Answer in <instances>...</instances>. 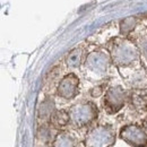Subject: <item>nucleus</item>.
Returning <instances> with one entry per match:
<instances>
[{
	"instance_id": "nucleus-8",
	"label": "nucleus",
	"mask_w": 147,
	"mask_h": 147,
	"mask_svg": "<svg viewBox=\"0 0 147 147\" xmlns=\"http://www.w3.org/2000/svg\"><path fill=\"white\" fill-rule=\"evenodd\" d=\"M70 120V114L67 113L66 111L61 110V111H55V113L51 115V123L55 126V127H65L68 125Z\"/></svg>"
},
{
	"instance_id": "nucleus-5",
	"label": "nucleus",
	"mask_w": 147,
	"mask_h": 147,
	"mask_svg": "<svg viewBox=\"0 0 147 147\" xmlns=\"http://www.w3.org/2000/svg\"><path fill=\"white\" fill-rule=\"evenodd\" d=\"M79 85V79L76 75L69 74L61 82L58 87V94L65 98H73L77 93V88Z\"/></svg>"
},
{
	"instance_id": "nucleus-1",
	"label": "nucleus",
	"mask_w": 147,
	"mask_h": 147,
	"mask_svg": "<svg viewBox=\"0 0 147 147\" xmlns=\"http://www.w3.org/2000/svg\"><path fill=\"white\" fill-rule=\"evenodd\" d=\"M115 142L114 131L110 127L100 126L94 128L87 135L85 140L86 147H111Z\"/></svg>"
},
{
	"instance_id": "nucleus-13",
	"label": "nucleus",
	"mask_w": 147,
	"mask_h": 147,
	"mask_svg": "<svg viewBox=\"0 0 147 147\" xmlns=\"http://www.w3.org/2000/svg\"><path fill=\"white\" fill-rule=\"evenodd\" d=\"M41 147H49V146H48V145H42Z\"/></svg>"
},
{
	"instance_id": "nucleus-12",
	"label": "nucleus",
	"mask_w": 147,
	"mask_h": 147,
	"mask_svg": "<svg viewBox=\"0 0 147 147\" xmlns=\"http://www.w3.org/2000/svg\"><path fill=\"white\" fill-rule=\"evenodd\" d=\"M145 130H146V132H147V119L145 120Z\"/></svg>"
},
{
	"instance_id": "nucleus-11",
	"label": "nucleus",
	"mask_w": 147,
	"mask_h": 147,
	"mask_svg": "<svg viewBox=\"0 0 147 147\" xmlns=\"http://www.w3.org/2000/svg\"><path fill=\"white\" fill-rule=\"evenodd\" d=\"M80 58H82V52H80V50H78V49L73 50V51L69 53L68 58H67V63H68V66H69V67H77V66H79V63H80Z\"/></svg>"
},
{
	"instance_id": "nucleus-4",
	"label": "nucleus",
	"mask_w": 147,
	"mask_h": 147,
	"mask_svg": "<svg viewBox=\"0 0 147 147\" xmlns=\"http://www.w3.org/2000/svg\"><path fill=\"white\" fill-rule=\"evenodd\" d=\"M125 103V93L120 87H113L107 93L104 105L110 113H115Z\"/></svg>"
},
{
	"instance_id": "nucleus-3",
	"label": "nucleus",
	"mask_w": 147,
	"mask_h": 147,
	"mask_svg": "<svg viewBox=\"0 0 147 147\" xmlns=\"http://www.w3.org/2000/svg\"><path fill=\"white\" fill-rule=\"evenodd\" d=\"M96 115H97V110L92 103L77 105L70 111V119L78 127L88 125L95 119Z\"/></svg>"
},
{
	"instance_id": "nucleus-2",
	"label": "nucleus",
	"mask_w": 147,
	"mask_h": 147,
	"mask_svg": "<svg viewBox=\"0 0 147 147\" xmlns=\"http://www.w3.org/2000/svg\"><path fill=\"white\" fill-rule=\"evenodd\" d=\"M120 138L132 147H147V132L136 125H129L120 130Z\"/></svg>"
},
{
	"instance_id": "nucleus-9",
	"label": "nucleus",
	"mask_w": 147,
	"mask_h": 147,
	"mask_svg": "<svg viewBox=\"0 0 147 147\" xmlns=\"http://www.w3.org/2000/svg\"><path fill=\"white\" fill-rule=\"evenodd\" d=\"M53 147H76L75 140L67 134H59L55 139Z\"/></svg>"
},
{
	"instance_id": "nucleus-6",
	"label": "nucleus",
	"mask_w": 147,
	"mask_h": 147,
	"mask_svg": "<svg viewBox=\"0 0 147 147\" xmlns=\"http://www.w3.org/2000/svg\"><path fill=\"white\" fill-rule=\"evenodd\" d=\"M114 60L118 62V63H129L131 60L135 59L136 57V51L130 48V47H127V45H121L119 47L115 52H114Z\"/></svg>"
},
{
	"instance_id": "nucleus-10",
	"label": "nucleus",
	"mask_w": 147,
	"mask_h": 147,
	"mask_svg": "<svg viewBox=\"0 0 147 147\" xmlns=\"http://www.w3.org/2000/svg\"><path fill=\"white\" fill-rule=\"evenodd\" d=\"M52 111H53V102L52 101H45L40 107L38 115L41 119H47V118L52 115Z\"/></svg>"
},
{
	"instance_id": "nucleus-7",
	"label": "nucleus",
	"mask_w": 147,
	"mask_h": 147,
	"mask_svg": "<svg viewBox=\"0 0 147 147\" xmlns=\"http://www.w3.org/2000/svg\"><path fill=\"white\" fill-rule=\"evenodd\" d=\"M86 65L94 71L102 73L107 68V58L101 53H93L88 57Z\"/></svg>"
}]
</instances>
